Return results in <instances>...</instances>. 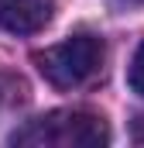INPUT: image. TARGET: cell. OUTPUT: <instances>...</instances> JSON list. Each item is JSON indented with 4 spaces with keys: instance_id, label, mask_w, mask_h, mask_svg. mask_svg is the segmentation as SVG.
<instances>
[{
    "instance_id": "3957f363",
    "label": "cell",
    "mask_w": 144,
    "mask_h": 148,
    "mask_svg": "<svg viewBox=\"0 0 144 148\" xmlns=\"http://www.w3.org/2000/svg\"><path fill=\"white\" fill-rule=\"evenodd\" d=\"M55 0H0V28L10 35H35L52 21Z\"/></svg>"
},
{
    "instance_id": "7a4b0ae2",
    "label": "cell",
    "mask_w": 144,
    "mask_h": 148,
    "mask_svg": "<svg viewBox=\"0 0 144 148\" xmlns=\"http://www.w3.org/2000/svg\"><path fill=\"white\" fill-rule=\"evenodd\" d=\"M38 73L45 76L52 86L72 90L79 83H86L89 76L100 69L103 62V41L96 35H72L45 52H38Z\"/></svg>"
},
{
    "instance_id": "277c9868",
    "label": "cell",
    "mask_w": 144,
    "mask_h": 148,
    "mask_svg": "<svg viewBox=\"0 0 144 148\" xmlns=\"http://www.w3.org/2000/svg\"><path fill=\"white\" fill-rule=\"evenodd\" d=\"M127 79H130V90H134L137 97H144V41L137 45V52H134V59H130Z\"/></svg>"
},
{
    "instance_id": "6da1fadb",
    "label": "cell",
    "mask_w": 144,
    "mask_h": 148,
    "mask_svg": "<svg viewBox=\"0 0 144 148\" xmlns=\"http://www.w3.org/2000/svg\"><path fill=\"white\" fill-rule=\"evenodd\" d=\"M107 141V121L89 110H52L10 134V145L21 148H100Z\"/></svg>"
}]
</instances>
